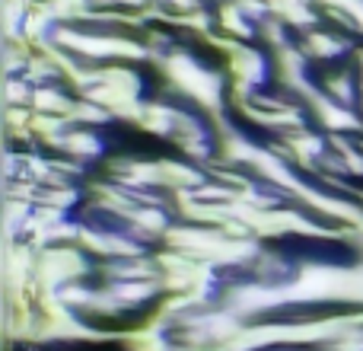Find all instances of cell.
<instances>
[{"label": "cell", "mask_w": 363, "mask_h": 351, "mask_svg": "<svg viewBox=\"0 0 363 351\" xmlns=\"http://www.w3.org/2000/svg\"><path fill=\"white\" fill-rule=\"evenodd\" d=\"M303 55L306 58H335L341 51H347V38L345 36H335V32H319V29H309L300 42Z\"/></svg>", "instance_id": "cell-1"}]
</instances>
